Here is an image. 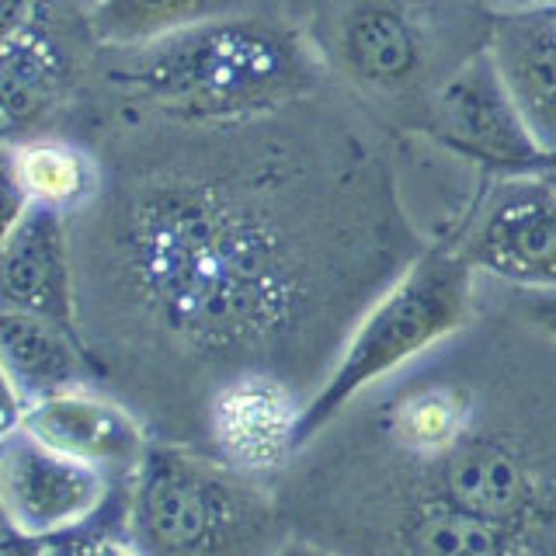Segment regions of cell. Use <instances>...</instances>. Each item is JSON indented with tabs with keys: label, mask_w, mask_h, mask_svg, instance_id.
Instances as JSON below:
<instances>
[{
	"label": "cell",
	"mask_w": 556,
	"mask_h": 556,
	"mask_svg": "<svg viewBox=\"0 0 556 556\" xmlns=\"http://www.w3.org/2000/svg\"><path fill=\"white\" fill-rule=\"evenodd\" d=\"M421 240L393 170L352 122L313 115L248 188L170 178L122 213L118 261L147 317L195 348H268L344 324L404 271Z\"/></svg>",
	"instance_id": "obj_1"
},
{
	"label": "cell",
	"mask_w": 556,
	"mask_h": 556,
	"mask_svg": "<svg viewBox=\"0 0 556 556\" xmlns=\"http://www.w3.org/2000/svg\"><path fill=\"white\" fill-rule=\"evenodd\" d=\"M379 390L369 428L393 466L382 504L425 501L556 532V452L539 434L501 421L491 396L445 365H410Z\"/></svg>",
	"instance_id": "obj_2"
},
{
	"label": "cell",
	"mask_w": 556,
	"mask_h": 556,
	"mask_svg": "<svg viewBox=\"0 0 556 556\" xmlns=\"http://www.w3.org/2000/svg\"><path fill=\"white\" fill-rule=\"evenodd\" d=\"M118 70L139 98L164 115L205 126L257 122L313 94L320 56L271 17L230 14L129 49Z\"/></svg>",
	"instance_id": "obj_3"
},
{
	"label": "cell",
	"mask_w": 556,
	"mask_h": 556,
	"mask_svg": "<svg viewBox=\"0 0 556 556\" xmlns=\"http://www.w3.org/2000/svg\"><path fill=\"white\" fill-rule=\"evenodd\" d=\"M477 271L456 254L448 240L414 254L410 265L358 313L327 376L306 400L300 417V448L355 407L362 396L387 387L434 348L456 338L473 320Z\"/></svg>",
	"instance_id": "obj_4"
},
{
	"label": "cell",
	"mask_w": 556,
	"mask_h": 556,
	"mask_svg": "<svg viewBox=\"0 0 556 556\" xmlns=\"http://www.w3.org/2000/svg\"><path fill=\"white\" fill-rule=\"evenodd\" d=\"M126 535L139 556H268L289 539L257 477L153 442L129 480Z\"/></svg>",
	"instance_id": "obj_5"
},
{
	"label": "cell",
	"mask_w": 556,
	"mask_h": 556,
	"mask_svg": "<svg viewBox=\"0 0 556 556\" xmlns=\"http://www.w3.org/2000/svg\"><path fill=\"white\" fill-rule=\"evenodd\" d=\"M459 0H327L317 14L313 46L320 63L376 101H421L452 74L448 52L459 49Z\"/></svg>",
	"instance_id": "obj_6"
},
{
	"label": "cell",
	"mask_w": 556,
	"mask_h": 556,
	"mask_svg": "<svg viewBox=\"0 0 556 556\" xmlns=\"http://www.w3.org/2000/svg\"><path fill=\"white\" fill-rule=\"evenodd\" d=\"M448 243L483 278L515 292H556V174H497Z\"/></svg>",
	"instance_id": "obj_7"
},
{
	"label": "cell",
	"mask_w": 556,
	"mask_h": 556,
	"mask_svg": "<svg viewBox=\"0 0 556 556\" xmlns=\"http://www.w3.org/2000/svg\"><path fill=\"white\" fill-rule=\"evenodd\" d=\"M115 480L17 428L0 442V526L8 535L52 543L94 526L109 508Z\"/></svg>",
	"instance_id": "obj_8"
},
{
	"label": "cell",
	"mask_w": 556,
	"mask_h": 556,
	"mask_svg": "<svg viewBox=\"0 0 556 556\" xmlns=\"http://www.w3.org/2000/svg\"><path fill=\"white\" fill-rule=\"evenodd\" d=\"M425 132L442 150L491 170L494 178L543 167V153L504 91L486 46L469 52L439 84L425 109Z\"/></svg>",
	"instance_id": "obj_9"
},
{
	"label": "cell",
	"mask_w": 556,
	"mask_h": 556,
	"mask_svg": "<svg viewBox=\"0 0 556 556\" xmlns=\"http://www.w3.org/2000/svg\"><path fill=\"white\" fill-rule=\"evenodd\" d=\"M303 400L271 372H243L216 390L208 404V434L216 459L248 477H268L300 452Z\"/></svg>",
	"instance_id": "obj_10"
},
{
	"label": "cell",
	"mask_w": 556,
	"mask_h": 556,
	"mask_svg": "<svg viewBox=\"0 0 556 556\" xmlns=\"http://www.w3.org/2000/svg\"><path fill=\"white\" fill-rule=\"evenodd\" d=\"M22 428L42 445L56 448L60 456L101 469L115 483L132 480L150 448L136 414L94 387L31 404Z\"/></svg>",
	"instance_id": "obj_11"
},
{
	"label": "cell",
	"mask_w": 556,
	"mask_h": 556,
	"mask_svg": "<svg viewBox=\"0 0 556 556\" xmlns=\"http://www.w3.org/2000/svg\"><path fill=\"white\" fill-rule=\"evenodd\" d=\"M483 46L546 161L556 153V11L546 4L497 11L486 22Z\"/></svg>",
	"instance_id": "obj_12"
},
{
	"label": "cell",
	"mask_w": 556,
	"mask_h": 556,
	"mask_svg": "<svg viewBox=\"0 0 556 556\" xmlns=\"http://www.w3.org/2000/svg\"><path fill=\"white\" fill-rule=\"evenodd\" d=\"M387 556H556V532L452 511L442 504H382L376 532Z\"/></svg>",
	"instance_id": "obj_13"
},
{
	"label": "cell",
	"mask_w": 556,
	"mask_h": 556,
	"mask_svg": "<svg viewBox=\"0 0 556 556\" xmlns=\"http://www.w3.org/2000/svg\"><path fill=\"white\" fill-rule=\"evenodd\" d=\"M0 309L77 324L74 254L66 216L31 205L0 248Z\"/></svg>",
	"instance_id": "obj_14"
},
{
	"label": "cell",
	"mask_w": 556,
	"mask_h": 556,
	"mask_svg": "<svg viewBox=\"0 0 556 556\" xmlns=\"http://www.w3.org/2000/svg\"><path fill=\"white\" fill-rule=\"evenodd\" d=\"M74 84V63L60 31L49 25V8L35 22L0 46V147L31 139L35 129L56 115Z\"/></svg>",
	"instance_id": "obj_15"
},
{
	"label": "cell",
	"mask_w": 556,
	"mask_h": 556,
	"mask_svg": "<svg viewBox=\"0 0 556 556\" xmlns=\"http://www.w3.org/2000/svg\"><path fill=\"white\" fill-rule=\"evenodd\" d=\"M0 369L22 396L25 410L49 396L98 382L94 362L77 338V324L17 309H0Z\"/></svg>",
	"instance_id": "obj_16"
},
{
	"label": "cell",
	"mask_w": 556,
	"mask_h": 556,
	"mask_svg": "<svg viewBox=\"0 0 556 556\" xmlns=\"http://www.w3.org/2000/svg\"><path fill=\"white\" fill-rule=\"evenodd\" d=\"M243 0H101L87 11V28L112 49H136L167 35L230 17Z\"/></svg>",
	"instance_id": "obj_17"
},
{
	"label": "cell",
	"mask_w": 556,
	"mask_h": 556,
	"mask_svg": "<svg viewBox=\"0 0 556 556\" xmlns=\"http://www.w3.org/2000/svg\"><path fill=\"white\" fill-rule=\"evenodd\" d=\"M14 174L31 205L70 216L84 208L98 191V164L84 147L70 139L31 136L11 147Z\"/></svg>",
	"instance_id": "obj_18"
},
{
	"label": "cell",
	"mask_w": 556,
	"mask_h": 556,
	"mask_svg": "<svg viewBox=\"0 0 556 556\" xmlns=\"http://www.w3.org/2000/svg\"><path fill=\"white\" fill-rule=\"evenodd\" d=\"M42 556H139V549L129 543V535H115L109 529L87 526L80 532H70L46 543Z\"/></svg>",
	"instance_id": "obj_19"
},
{
	"label": "cell",
	"mask_w": 556,
	"mask_h": 556,
	"mask_svg": "<svg viewBox=\"0 0 556 556\" xmlns=\"http://www.w3.org/2000/svg\"><path fill=\"white\" fill-rule=\"evenodd\" d=\"M28 195L22 181L14 174V161H11V147H0V248L11 240V233L22 226V219L28 216Z\"/></svg>",
	"instance_id": "obj_20"
},
{
	"label": "cell",
	"mask_w": 556,
	"mask_h": 556,
	"mask_svg": "<svg viewBox=\"0 0 556 556\" xmlns=\"http://www.w3.org/2000/svg\"><path fill=\"white\" fill-rule=\"evenodd\" d=\"M521 317H526L539 334L556 341V292H518Z\"/></svg>",
	"instance_id": "obj_21"
},
{
	"label": "cell",
	"mask_w": 556,
	"mask_h": 556,
	"mask_svg": "<svg viewBox=\"0 0 556 556\" xmlns=\"http://www.w3.org/2000/svg\"><path fill=\"white\" fill-rule=\"evenodd\" d=\"M46 0H0V46L17 39L42 11Z\"/></svg>",
	"instance_id": "obj_22"
},
{
	"label": "cell",
	"mask_w": 556,
	"mask_h": 556,
	"mask_svg": "<svg viewBox=\"0 0 556 556\" xmlns=\"http://www.w3.org/2000/svg\"><path fill=\"white\" fill-rule=\"evenodd\" d=\"M22 421H25V404H22V396L14 393L4 369H0V442L22 428Z\"/></svg>",
	"instance_id": "obj_23"
},
{
	"label": "cell",
	"mask_w": 556,
	"mask_h": 556,
	"mask_svg": "<svg viewBox=\"0 0 556 556\" xmlns=\"http://www.w3.org/2000/svg\"><path fill=\"white\" fill-rule=\"evenodd\" d=\"M46 543H35V539H22V535H4L0 539V556H42Z\"/></svg>",
	"instance_id": "obj_24"
},
{
	"label": "cell",
	"mask_w": 556,
	"mask_h": 556,
	"mask_svg": "<svg viewBox=\"0 0 556 556\" xmlns=\"http://www.w3.org/2000/svg\"><path fill=\"white\" fill-rule=\"evenodd\" d=\"M268 556H341V553H334V549H327V546H317V543H303V539H286L282 546H278L275 553H268Z\"/></svg>",
	"instance_id": "obj_25"
},
{
	"label": "cell",
	"mask_w": 556,
	"mask_h": 556,
	"mask_svg": "<svg viewBox=\"0 0 556 556\" xmlns=\"http://www.w3.org/2000/svg\"><path fill=\"white\" fill-rule=\"evenodd\" d=\"M549 4V0H501V11H521V8H539Z\"/></svg>",
	"instance_id": "obj_26"
},
{
	"label": "cell",
	"mask_w": 556,
	"mask_h": 556,
	"mask_svg": "<svg viewBox=\"0 0 556 556\" xmlns=\"http://www.w3.org/2000/svg\"><path fill=\"white\" fill-rule=\"evenodd\" d=\"M459 4H469V8H497L501 11V0H459Z\"/></svg>",
	"instance_id": "obj_27"
},
{
	"label": "cell",
	"mask_w": 556,
	"mask_h": 556,
	"mask_svg": "<svg viewBox=\"0 0 556 556\" xmlns=\"http://www.w3.org/2000/svg\"><path fill=\"white\" fill-rule=\"evenodd\" d=\"M539 170H556V153H553V156H546L543 167H539Z\"/></svg>",
	"instance_id": "obj_28"
},
{
	"label": "cell",
	"mask_w": 556,
	"mask_h": 556,
	"mask_svg": "<svg viewBox=\"0 0 556 556\" xmlns=\"http://www.w3.org/2000/svg\"><path fill=\"white\" fill-rule=\"evenodd\" d=\"M101 4V0H87V11H91V8H98Z\"/></svg>",
	"instance_id": "obj_29"
},
{
	"label": "cell",
	"mask_w": 556,
	"mask_h": 556,
	"mask_svg": "<svg viewBox=\"0 0 556 556\" xmlns=\"http://www.w3.org/2000/svg\"><path fill=\"white\" fill-rule=\"evenodd\" d=\"M549 174H556V170H549Z\"/></svg>",
	"instance_id": "obj_30"
}]
</instances>
